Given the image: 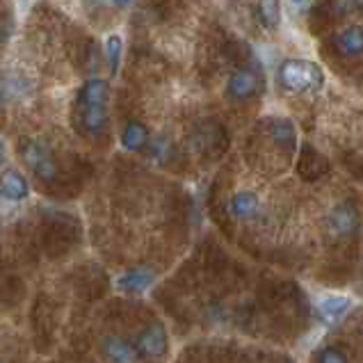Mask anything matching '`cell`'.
Masks as SVG:
<instances>
[{
	"mask_svg": "<svg viewBox=\"0 0 363 363\" xmlns=\"http://www.w3.org/2000/svg\"><path fill=\"white\" fill-rule=\"evenodd\" d=\"M290 3H293L295 7H304V5L308 3V0H290Z\"/></svg>",
	"mask_w": 363,
	"mask_h": 363,
	"instance_id": "cell-23",
	"label": "cell"
},
{
	"mask_svg": "<svg viewBox=\"0 0 363 363\" xmlns=\"http://www.w3.org/2000/svg\"><path fill=\"white\" fill-rule=\"evenodd\" d=\"M359 7V0H329V14H334L336 18L354 14Z\"/></svg>",
	"mask_w": 363,
	"mask_h": 363,
	"instance_id": "cell-19",
	"label": "cell"
},
{
	"mask_svg": "<svg viewBox=\"0 0 363 363\" xmlns=\"http://www.w3.org/2000/svg\"><path fill=\"white\" fill-rule=\"evenodd\" d=\"M138 352L142 357H149V359H160L164 352H167V334L160 325H153L147 327L138 336Z\"/></svg>",
	"mask_w": 363,
	"mask_h": 363,
	"instance_id": "cell-6",
	"label": "cell"
},
{
	"mask_svg": "<svg viewBox=\"0 0 363 363\" xmlns=\"http://www.w3.org/2000/svg\"><path fill=\"white\" fill-rule=\"evenodd\" d=\"M229 213L238 222H252L263 213V206H261V199H258L254 192L245 190V192H238V194L231 196Z\"/></svg>",
	"mask_w": 363,
	"mask_h": 363,
	"instance_id": "cell-7",
	"label": "cell"
},
{
	"mask_svg": "<svg viewBox=\"0 0 363 363\" xmlns=\"http://www.w3.org/2000/svg\"><path fill=\"white\" fill-rule=\"evenodd\" d=\"M258 14L267 30H277L281 26V0H258Z\"/></svg>",
	"mask_w": 363,
	"mask_h": 363,
	"instance_id": "cell-16",
	"label": "cell"
},
{
	"mask_svg": "<svg viewBox=\"0 0 363 363\" xmlns=\"http://www.w3.org/2000/svg\"><path fill=\"white\" fill-rule=\"evenodd\" d=\"M121 144H123V149L126 151H133V153H138V151H144L149 147V130L147 126H144L142 121H128L126 123V128H123L121 133Z\"/></svg>",
	"mask_w": 363,
	"mask_h": 363,
	"instance_id": "cell-12",
	"label": "cell"
},
{
	"mask_svg": "<svg viewBox=\"0 0 363 363\" xmlns=\"http://www.w3.org/2000/svg\"><path fill=\"white\" fill-rule=\"evenodd\" d=\"M350 306H352V302H350L347 297L331 295V297H325L323 302L318 304V313L323 315L325 323H336V320L347 315Z\"/></svg>",
	"mask_w": 363,
	"mask_h": 363,
	"instance_id": "cell-15",
	"label": "cell"
},
{
	"mask_svg": "<svg viewBox=\"0 0 363 363\" xmlns=\"http://www.w3.org/2000/svg\"><path fill=\"white\" fill-rule=\"evenodd\" d=\"M318 363H350V357L340 345H327L318 354Z\"/></svg>",
	"mask_w": 363,
	"mask_h": 363,
	"instance_id": "cell-18",
	"label": "cell"
},
{
	"mask_svg": "<svg viewBox=\"0 0 363 363\" xmlns=\"http://www.w3.org/2000/svg\"><path fill=\"white\" fill-rule=\"evenodd\" d=\"M261 82H263L261 74H258L254 67H242L229 78L226 94H229V99L235 103H245L256 96V91L261 89Z\"/></svg>",
	"mask_w": 363,
	"mask_h": 363,
	"instance_id": "cell-5",
	"label": "cell"
},
{
	"mask_svg": "<svg viewBox=\"0 0 363 363\" xmlns=\"http://www.w3.org/2000/svg\"><path fill=\"white\" fill-rule=\"evenodd\" d=\"M279 82L290 94H313L325 85V74L315 62L286 60L279 67Z\"/></svg>",
	"mask_w": 363,
	"mask_h": 363,
	"instance_id": "cell-2",
	"label": "cell"
},
{
	"mask_svg": "<svg viewBox=\"0 0 363 363\" xmlns=\"http://www.w3.org/2000/svg\"><path fill=\"white\" fill-rule=\"evenodd\" d=\"M21 158L28 164V169L33 172L39 181L53 183L57 179V160L53 151H50L44 142L39 140H23L21 142Z\"/></svg>",
	"mask_w": 363,
	"mask_h": 363,
	"instance_id": "cell-3",
	"label": "cell"
},
{
	"mask_svg": "<svg viewBox=\"0 0 363 363\" xmlns=\"http://www.w3.org/2000/svg\"><path fill=\"white\" fill-rule=\"evenodd\" d=\"M30 194V185L26 176L16 169H5L0 174V196L7 201H23Z\"/></svg>",
	"mask_w": 363,
	"mask_h": 363,
	"instance_id": "cell-9",
	"label": "cell"
},
{
	"mask_svg": "<svg viewBox=\"0 0 363 363\" xmlns=\"http://www.w3.org/2000/svg\"><path fill=\"white\" fill-rule=\"evenodd\" d=\"M5 155H7V151H5V144H3V140H0V162L5 160Z\"/></svg>",
	"mask_w": 363,
	"mask_h": 363,
	"instance_id": "cell-22",
	"label": "cell"
},
{
	"mask_svg": "<svg viewBox=\"0 0 363 363\" xmlns=\"http://www.w3.org/2000/svg\"><path fill=\"white\" fill-rule=\"evenodd\" d=\"M151 151H153V158H158V160H169L172 142H169V140H155V142L151 144Z\"/></svg>",
	"mask_w": 363,
	"mask_h": 363,
	"instance_id": "cell-20",
	"label": "cell"
},
{
	"mask_svg": "<svg viewBox=\"0 0 363 363\" xmlns=\"http://www.w3.org/2000/svg\"><path fill=\"white\" fill-rule=\"evenodd\" d=\"M269 135H272V140L277 142V147H281L286 153L295 151L297 133H295V126L288 119H272L269 121Z\"/></svg>",
	"mask_w": 363,
	"mask_h": 363,
	"instance_id": "cell-14",
	"label": "cell"
},
{
	"mask_svg": "<svg viewBox=\"0 0 363 363\" xmlns=\"http://www.w3.org/2000/svg\"><path fill=\"white\" fill-rule=\"evenodd\" d=\"M138 0H112V5L115 7H119V9H128V7H133Z\"/></svg>",
	"mask_w": 363,
	"mask_h": 363,
	"instance_id": "cell-21",
	"label": "cell"
},
{
	"mask_svg": "<svg viewBox=\"0 0 363 363\" xmlns=\"http://www.w3.org/2000/svg\"><path fill=\"white\" fill-rule=\"evenodd\" d=\"M108 101L110 85L101 78L87 80L76 96L74 106V123L78 133L87 138H99L108 126Z\"/></svg>",
	"mask_w": 363,
	"mask_h": 363,
	"instance_id": "cell-1",
	"label": "cell"
},
{
	"mask_svg": "<svg viewBox=\"0 0 363 363\" xmlns=\"http://www.w3.org/2000/svg\"><path fill=\"white\" fill-rule=\"evenodd\" d=\"M155 274L147 267H138V269H130L126 272L121 279H119V288L123 293H130V295H138V293H144L151 284H153Z\"/></svg>",
	"mask_w": 363,
	"mask_h": 363,
	"instance_id": "cell-13",
	"label": "cell"
},
{
	"mask_svg": "<svg viewBox=\"0 0 363 363\" xmlns=\"http://www.w3.org/2000/svg\"><path fill=\"white\" fill-rule=\"evenodd\" d=\"M334 48H336V53L343 57H361L363 55V28L350 26L345 30H340L334 39Z\"/></svg>",
	"mask_w": 363,
	"mask_h": 363,
	"instance_id": "cell-11",
	"label": "cell"
},
{
	"mask_svg": "<svg viewBox=\"0 0 363 363\" xmlns=\"http://www.w3.org/2000/svg\"><path fill=\"white\" fill-rule=\"evenodd\" d=\"M359 224H361V217L357 206L352 201H340L331 208L329 217H327V233L331 240H347V238L357 235L359 231Z\"/></svg>",
	"mask_w": 363,
	"mask_h": 363,
	"instance_id": "cell-4",
	"label": "cell"
},
{
	"mask_svg": "<svg viewBox=\"0 0 363 363\" xmlns=\"http://www.w3.org/2000/svg\"><path fill=\"white\" fill-rule=\"evenodd\" d=\"M222 142H224V130L217 126V123H201V126L196 128L192 135L194 149L201 155H211L215 151H220Z\"/></svg>",
	"mask_w": 363,
	"mask_h": 363,
	"instance_id": "cell-8",
	"label": "cell"
},
{
	"mask_svg": "<svg viewBox=\"0 0 363 363\" xmlns=\"http://www.w3.org/2000/svg\"><path fill=\"white\" fill-rule=\"evenodd\" d=\"M359 5H361V7H363V0H359Z\"/></svg>",
	"mask_w": 363,
	"mask_h": 363,
	"instance_id": "cell-24",
	"label": "cell"
},
{
	"mask_svg": "<svg viewBox=\"0 0 363 363\" xmlns=\"http://www.w3.org/2000/svg\"><path fill=\"white\" fill-rule=\"evenodd\" d=\"M103 354L110 363H140V352L119 336L103 338Z\"/></svg>",
	"mask_w": 363,
	"mask_h": 363,
	"instance_id": "cell-10",
	"label": "cell"
},
{
	"mask_svg": "<svg viewBox=\"0 0 363 363\" xmlns=\"http://www.w3.org/2000/svg\"><path fill=\"white\" fill-rule=\"evenodd\" d=\"M121 53H123V44L119 35H110L106 41V57H108V67L112 71V76L119 74L121 67Z\"/></svg>",
	"mask_w": 363,
	"mask_h": 363,
	"instance_id": "cell-17",
	"label": "cell"
}]
</instances>
